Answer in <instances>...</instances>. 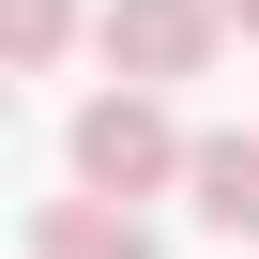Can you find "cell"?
Returning a JSON list of instances; mask_svg holds the SVG:
<instances>
[{"mask_svg":"<svg viewBox=\"0 0 259 259\" xmlns=\"http://www.w3.org/2000/svg\"><path fill=\"white\" fill-rule=\"evenodd\" d=\"M92 46H107V76H122V92L213 76V46H229V0H107V16H92Z\"/></svg>","mask_w":259,"mask_h":259,"instance_id":"obj_2","label":"cell"},{"mask_svg":"<svg viewBox=\"0 0 259 259\" xmlns=\"http://www.w3.org/2000/svg\"><path fill=\"white\" fill-rule=\"evenodd\" d=\"M61 46H76V0H0V61L16 76H61Z\"/></svg>","mask_w":259,"mask_h":259,"instance_id":"obj_5","label":"cell"},{"mask_svg":"<svg viewBox=\"0 0 259 259\" xmlns=\"http://www.w3.org/2000/svg\"><path fill=\"white\" fill-rule=\"evenodd\" d=\"M183 168H198V138L168 122V92H92V107H76V198H122V213H138V198L183 183Z\"/></svg>","mask_w":259,"mask_h":259,"instance_id":"obj_1","label":"cell"},{"mask_svg":"<svg viewBox=\"0 0 259 259\" xmlns=\"http://www.w3.org/2000/svg\"><path fill=\"white\" fill-rule=\"evenodd\" d=\"M183 198H198V229H229V244H259V138H198V168H183Z\"/></svg>","mask_w":259,"mask_h":259,"instance_id":"obj_4","label":"cell"},{"mask_svg":"<svg viewBox=\"0 0 259 259\" xmlns=\"http://www.w3.org/2000/svg\"><path fill=\"white\" fill-rule=\"evenodd\" d=\"M31 259H153V213H122V198H46V213H31Z\"/></svg>","mask_w":259,"mask_h":259,"instance_id":"obj_3","label":"cell"},{"mask_svg":"<svg viewBox=\"0 0 259 259\" xmlns=\"http://www.w3.org/2000/svg\"><path fill=\"white\" fill-rule=\"evenodd\" d=\"M229 31H259V0H229Z\"/></svg>","mask_w":259,"mask_h":259,"instance_id":"obj_6","label":"cell"}]
</instances>
